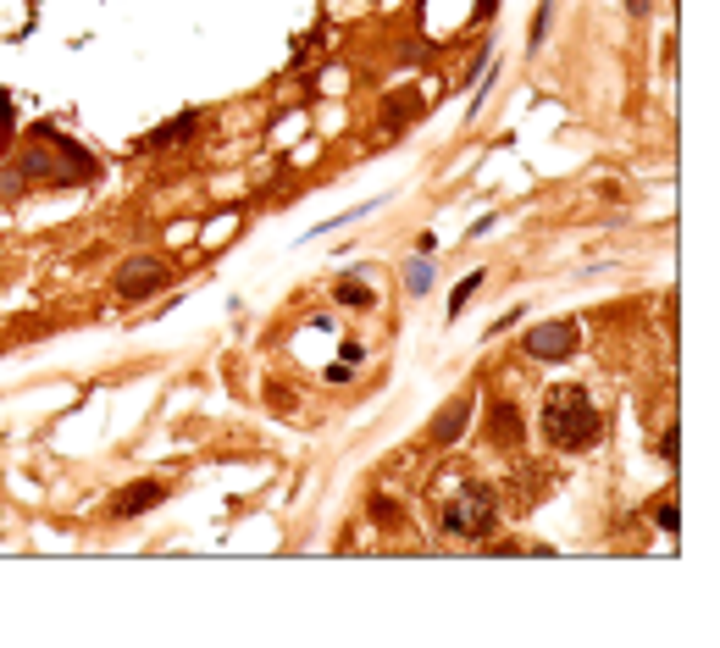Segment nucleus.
I'll use <instances>...</instances> for the list:
<instances>
[{
	"label": "nucleus",
	"mask_w": 720,
	"mask_h": 648,
	"mask_svg": "<svg viewBox=\"0 0 720 648\" xmlns=\"http://www.w3.org/2000/svg\"><path fill=\"white\" fill-rule=\"evenodd\" d=\"M372 516H377V527H388V532H394L405 510H399V499H383V493H377V499H372Z\"/></svg>",
	"instance_id": "nucleus-14"
},
{
	"label": "nucleus",
	"mask_w": 720,
	"mask_h": 648,
	"mask_svg": "<svg viewBox=\"0 0 720 648\" xmlns=\"http://www.w3.org/2000/svg\"><path fill=\"white\" fill-rule=\"evenodd\" d=\"M549 23H554V0H543L538 17H532V34H527V45H532V50H543V39H549Z\"/></svg>",
	"instance_id": "nucleus-13"
},
{
	"label": "nucleus",
	"mask_w": 720,
	"mask_h": 648,
	"mask_svg": "<svg viewBox=\"0 0 720 648\" xmlns=\"http://www.w3.org/2000/svg\"><path fill=\"white\" fill-rule=\"evenodd\" d=\"M482 277H488L482 266H477L471 277H460V283H455V294H449V316H460V311H466V305H471V294L482 288Z\"/></svg>",
	"instance_id": "nucleus-12"
},
{
	"label": "nucleus",
	"mask_w": 720,
	"mask_h": 648,
	"mask_svg": "<svg viewBox=\"0 0 720 648\" xmlns=\"http://www.w3.org/2000/svg\"><path fill=\"white\" fill-rule=\"evenodd\" d=\"M626 12H632V17H648V12H654V0H626Z\"/></svg>",
	"instance_id": "nucleus-19"
},
{
	"label": "nucleus",
	"mask_w": 720,
	"mask_h": 648,
	"mask_svg": "<svg viewBox=\"0 0 720 648\" xmlns=\"http://www.w3.org/2000/svg\"><path fill=\"white\" fill-rule=\"evenodd\" d=\"M161 499H167V482L144 477V482H133V488H122L117 499H111V516H117V521H133V516H144V510H156Z\"/></svg>",
	"instance_id": "nucleus-7"
},
{
	"label": "nucleus",
	"mask_w": 720,
	"mask_h": 648,
	"mask_svg": "<svg viewBox=\"0 0 720 648\" xmlns=\"http://www.w3.org/2000/svg\"><path fill=\"white\" fill-rule=\"evenodd\" d=\"M438 527L449 532V538H466V543H482V538H493V527H499V499H493V488L488 482H460L455 488V499L438 510Z\"/></svg>",
	"instance_id": "nucleus-3"
},
{
	"label": "nucleus",
	"mask_w": 720,
	"mask_h": 648,
	"mask_svg": "<svg viewBox=\"0 0 720 648\" xmlns=\"http://www.w3.org/2000/svg\"><path fill=\"white\" fill-rule=\"evenodd\" d=\"M543 438H549L554 449H565V455H588L593 444L604 438V416L593 410L588 388H549V399H543Z\"/></svg>",
	"instance_id": "nucleus-2"
},
{
	"label": "nucleus",
	"mask_w": 720,
	"mask_h": 648,
	"mask_svg": "<svg viewBox=\"0 0 720 648\" xmlns=\"http://www.w3.org/2000/svg\"><path fill=\"white\" fill-rule=\"evenodd\" d=\"M194 122H200V111H183V117H172V122H167V128H156V133H144V150H167V144L189 139V133H194Z\"/></svg>",
	"instance_id": "nucleus-10"
},
{
	"label": "nucleus",
	"mask_w": 720,
	"mask_h": 648,
	"mask_svg": "<svg viewBox=\"0 0 720 648\" xmlns=\"http://www.w3.org/2000/svg\"><path fill=\"white\" fill-rule=\"evenodd\" d=\"M660 455H665V460H671V466H676V427H671V432H665V438H660Z\"/></svg>",
	"instance_id": "nucleus-18"
},
{
	"label": "nucleus",
	"mask_w": 720,
	"mask_h": 648,
	"mask_svg": "<svg viewBox=\"0 0 720 648\" xmlns=\"http://www.w3.org/2000/svg\"><path fill=\"white\" fill-rule=\"evenodd\" d=\"M167 283V261H156V255H128V261L117 266V300L122 305H139V300H150L156 288Z\"/></svg>",
	"instance_id": "nucleus-5"
},
{
	"label": "nucleus",
	"mask_w": 720,
	"mask_h": 648,
	"mask_svg": "<svg viewBox=\"0 0 720 648\" xmlns=\"http://www.w3.org/2000/svg\"><path fill=\"white\" fill-rule=\"evenodd\" d=\"M660 527L676 538V527H682V510H676V499H665V504H660Z\"/></svg>",
	"instance_id": "nucleus-17"
},
{
	"label": "nucleus",
	"mask_w": 720,
	"mask_h": 648,
	"mask_svg": "<svg viewBox=\"0 0 720 648\" xmlns=\"http://www.w3.org/2000/svg\"><path fill=\"white\" fill-rule=\"evenodd\" d=\"M405 283H410V294H427V283H432V266H427V261H410Z\"/></svg>",
	"instance_id": "nucleus-16"
},
{
	"label": "nucleus",
	"mask_w": 720,
	"mask_h": 648,
	"mask_svg": "<svg viewBox=\"0 0 720 648\" xmlns=\"http://www.w3.org/2000/svg\"><path fill=\"white\" fill-rule=\"evenodd\" d=\"M482 427H488V444H493V449H516L521 438H527V416H521L516 399H493Z\"/></svg>",
	"instance_id": "nucleus-6"
},
{
	"label": "nucleus",
	"mask_w": 720,
	"mask_h": 648,
	"mask_svg": "<svg viewBox=\"0 0 720 648\" xmlns=\"http://www.w3.org/2000/svg\"><path fill=\"white\" fill-rule=\"evenodd\" d=\"M499 12V0H477V17H493Z\"/></svg>",
	"instance_id": "nucleus-20"
},
{
	"label": "nucleus",
	"mask_w": 720,
	"mask_h": 648,
	"mask_svg": "<svg viewBox=\"0 0 720 648\" xmlns=\"http://www.w3.org/2000/svg\"><path fill=\"white\" fill-rule=\"evenodd\" d=\"M466 427H471V399L460 394V399H449V405L438 410V416H432L427 438H432L438 449H449V444H460V438H466Z\"/></svg>",
	"instance_id": "nucleus-8"
},
{
	"label": "nucleus",
	"mask_w": 720,
	"mask_h": 648,
	"mask_svg": "<svg viewBox=\"0 0 720 648\" xmlns=\"http://www.w3.org/2000/svg\"><path fill=\"white\" fill-rule=\"evenodd\" d=\"M416 117H421V95H416V89H399V95L383 100V128L388 133H405Z\"/></svg>",
	"instance_id": "nucleus-9"
},
{
	"label": "nucleus",
	"mask_w": 720,
	"mask_h": 648,
	"mask_svg": "<svg viewBox=\"0 0 720 648\" xmlns=\"http://www.w3.org/2000/svg\"><path fill=\"white\" fill-rule=\"evenodd\" d=\"M17 133V111H12V95L0 89V150H6V139Z\"/></svg>",
	"instance_id": "nucleus-15"
},
{
	"label": "nucleus",
	"mask_w": 720,
	"mask_h": 648,
	"mask_svg": "<svg viewBox=\"0 0 720 648\" xmlns=\"http://www.w3.org/2000/svg\"><path fill=\"white\" fill-rule=\"evenodd\" d=\"M100 178V161L89 156L84 144L72 133L50 128V122H34L17 156L0 167V194H28V189H78V183H95Z\"/></svg>",
	"instance_id": "nucleus-1"
},
{
	"label": "nucleus",
	"mask_w": 720,
	"mask_h": 648,
	"mask_svg": "<svg viewBox=\"0 0 720 648\" xmlns=\"http://www.w3.org/2000/svg\"><path fill=\"white\" fill-rule=\"evenodd\" d=\"M333 300H338V305H349V311H366V305H372L377 294H372V288H366V283H360V277H338Z\"/></svg>",
	"instance_id": "nucleus-11"
},
{
	"label": "nucleus",
	"mask_w": 720,
	"mask_h": 648,
	"mask_svg": "<svg viewBox=\"0 0 720 648\" xmlns=\"http://www.w3.org/2000/svg\"><path fill=\"white\" fill-rule=\"evenodd\" d=\"M576 349H582V327L571 322V316H554V322H538L527 333V355L543 360V366H554V360H571Z\"/></svg>",
	"instance_id": "nucleus-4"
}]
</instances>
